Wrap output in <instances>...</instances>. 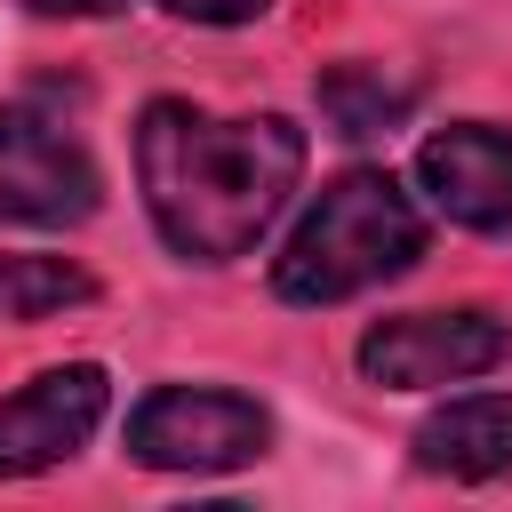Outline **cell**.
<instances>
[{
	"mask_svg": "<svg viewBox=\"0 0 512 512\" xmlns=\"http://www.w3.org/2000/svg\"><path fill=\"white\" fill-rule=\"evenodd\" d=\"M296 176H304V128L280 112L216 120L184 96H160L136 120V184L160 240L184 264L248 256L288 208Z\"/></svg>",
	"mask_w": 512,
	"mask_h": 512,
	"instance_id": "cell-1",
	"label": "cell"
},
{
	"mask_svg": "<svg viewBox=\"0 0 512 512\" xmlns=\"http://www.w3.org/2000/svg\"><path fill=\"white\" fill-rule=\"evenodd\" d=\"M424 256V216L384 168H344L320 184L288 248L272 256V296L280 304H344L384 280H400Z\"/></svg>",
	"mask_w": 512,
	"mask_h": 512,
	"instance_id": "cell-2",
	"label": "cell"
},
{
	"mask_svg": "<svg viewBox=\"0 0 512 512\" xmlns=\"http://www.w3.org/2000/svg\"><path fill=\"white\" fill-rule=\"evenodd\" d=\"M272 448V416L224 384H160L128 416V456L152 472H232Z\"/></svg>",
	"mask_w": 512,
	"mask_h": 512,
	"instance_id": "cell-3",
	"label": "cell"
},
{
	"mask_svg": "<svg viewBox=\"0 0 512 512\" xmlns=\"http://www.w3.org/2000/svg\"><path fill=\"white\" fill-rule=\"evenodd\" d=\"M512 352V328L480 304H456V312H400V320H376L360 336V376L384 384V392H432V384H472L488 376L496 360Z\"/></svg>",
	"mask_w": 512,
	"mask_h": 512,
	"instance_id": "cell-4",
	"label": "cell"
},
{
	"mask_svg": "<svg viewBox=\"0 0 512 512\" xmlns=\"http://www.w3.org/2000/svg\"><path fill=\"white\" fill-rule=\"evenodd\" d=\"M96 200L104 176L88 144L32 104H0V224H80Z\"/></svg>",
	"mask_w": 512,
	"mask_h": 512,
	"instance_id": "cell-5",
	"label": "cell"
},
{
	"mask_svg": "<svg viewBox=\"0 0 512 512\" xmlns=\"http://www.w3.org/2000/svg\"><path fill=\"white\" fill-rule=\"evenodd\" d=\"M104 368L96 360H64V368H40L24 392L0 400V480H32L48 464H64L96 424H104Z\"/></svg>",
	"mask_w": 512,
	"mask_h": 512,
	"instance_id": "cell-6",
	"label": "cell"
},
{
	"mask_svg": "<svg viewBox=\"0 0 512 512\" xmlns=\"http://www.w3.org/2000/svg\"><path fill=\"white\" fill-rule=\"evenodd\" d=\"M416 184L448 224L512 232V128H496V120L432 128L424 152H416Z\"/></svg>",
	"mask_w": 512,
	"mask_h": 512,
	"instance_id": "cell-7",
	"label": "cell"
},
{
	"mask_svg": "<svg viewBox=\"0 0 512 512\" xmlns=\"http://www.w3.org/2000/svg\"><path fill=\"white\" fill-rule=\"evenodd\" d=\"M416 472L432 480H496L512 464V400L504 392H464L448 408H432L408 440Z\"/></svg>",
	"mask_w": 512,
	"mask_h": 512,
	"instance_id": "cell-8",
	"label": "cell"
},
{
	"mask_svg": "<svg viewBox=\"0 0 512 512\" xmlns=\"http://www.w3.org/2000/svg\"><path fill=\"white\" fill-rule=\"evenodd\" d=\"M416 112V80H400V72H384V64H328L320 72V120L336 128V136H384V128H400Z\"/></svg>",
	"mask_w": 512,
	"mask_h": 512,
	"instance_id": "cell-9",
	"label": "cell"
},
{
	"mask_svg": "<svg viewBox=\"0 0 512 512\" xmlns=\"http://www.w3.org/2000/svg\"><path fill=\"white\" fill-rule=\"evenodd\" d=\"M88 296L96 280L72 256H0V320H56Z\"/></svg>",
	"mask_w": 512,
	"mask_h": 512,
	"instance_id": "cell-10",
	"label": "cell"
},
{
	"mask_svg": "<svg viewBox=\"0 0 512 512\" xmlns=\"http://www.w3.org/2000/svg\"><path fill=\"white\" fill-rule=\"evenodd\" d=\"M168 16H184V24H256L272 0H160Z\"/></svg>",
	"mask_w": 512,
	"mask_h": 512,
	"instance_id": "cell-11",
	"label": "cell"
},
{
	"mask_svg": "<svg viewBox=\"0 0 512 512\" xmlns=\"http://www.w3.org/2000/svg\"><path fill=\"white\" fill-rule=\"evenodd\" d=\"M40 16H112V8H128V0H32Z\"/></svg>",
	"mask_w": 512,
	"mask_h": 512,
	"instance_id": "cell-12",
	"label": "cell"
}]
</instances>
